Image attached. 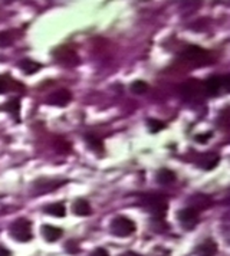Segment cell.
I'll return each mask as SVG.
<instances>
[{
    "label": "cell",
    "instance_id": "obj_1",
    "mask_svg": "<svg viewBox=\"0 0 230 256\" xmlns=\"http://www.w3.org/2000/svg\"><path fill=\"white\" fill-rule=\"evenodd\" d=\"M9 233L10 236L15 239V240H18V242H29L32 237H33V233H32V223H30V220H27V219H18V220H15L12 225H10V228H9Z\"/></svg>",
    "mask_w": 230,
    "mask_h": 256
},
{
    "label": "cell",
    "instance_id": "obj_2",
    "mask_svg": "<svg viewBox=\"0 0 230 256\" xmlns=\"http://www.w3.org/2000/svg\"><path fill=\"white\" fill-rule=\"evenodd\" d=\"M109 230L114 236L127 237V236H131L135 232V223L126 216H118L111 222Z\"/></svg>",
    "mask_w": 230,
    "mask_h": 256
},
{
    "label": "cell",
    "instance_id": "obj_3",
    "mask_svg": "<svg viewBox=\"0 0 230 256\" xmlns=\"http://www.w3.org/2000/svg\"><path fill=\"white\" fill-rule=\"evenodd\" d=\"M146 207L150 213L157 219H161L166 216L167 212V202L164 197L160 196H150L146 200Z\"/></svg>",
    "mask_w": 230,
    "mask_h": 256
},
{
    "label": "cell",
    "instance_id": "obj_4",
    "mask_svg": "<svg viewBox=\"0 0 230 256\" xmlns=\"http://www.w3.org/2000/svg\"><path fill=\"white\" fill-rule=\"evenodd\" d=\"M177 220L186 230H191L199 223V210H196L194 207L181 209L177 213Z\"/></svg>",
    "mask_w": 230,
    "mask_h": 256
},
{
    "label": "cell",
    "instance_id": "obj_5",
    "mask_svg": "<svg viewBox=\"0 0 230 256\" xmlns=\"http://www.w3.org/2000/svg\"><path fill=\"white\" fill-rule=\"evenodd\" d=\"M66 183V180H55V179H48V177H41L33 183V190L35 194H43V193L53 192L59 186Z\"/></svg>",
    "mask_w": 230,
    "mask_h": 256
},
{
    "label": "cell",
    "instance_id": "obj_6",
    "mask_svg": "<svg viewBox=\"0 0 230 256\" xmlns=\"http://www.w3.org/2000/svg\"><path fill=\"white\" fill-rule=\"evenodd\" d=\"M72 94L66 89H59L53 94H51L46 98V104L48 105H53V107H66L71 102Z\"/></svg>",
    "mask_w": 230,
    "mask_h": 256
},
{
    "label": "cell",
    "instance_id": "obj_7",
    "mask_svg": "<svg viewBox=\"0 0 230 256\" xmlns=\"http://www.w3.org/2000/svg\"><path fill=\"white\" fill-rule=\"evenodd\" d=\"M41 232H42L43 239L46 242H56L59 240L63 235V230L61 228H56V226H51V225H43L41 228Z\"/></svg>",
    "mask_w": 230,
    "mask_h": 256
},
{
    "label": "cell",
    "instance_id": "obj_8",
    "mask_svg": "<svg viewBox=\"0 0 230 256\" xmlns=\"http://www.w3.org/2000/svg\"><path fill=\"white\" fill-rule=\"evenodd\" d=\"M184 56L193 62H202L207 58V51L200 46H188L184 52Z\"/></svg>",
    "mask_w": 230,
    "mask_h": 256
},
{
    "label": "cell",
    "instance_id": "obj_9",
    "mask_svg": "<svg viewBox=\"0 0 230 256\" xmlns=\"http://www.w3.org/2000/svg\"><path fill=\"white\" fill-rule=\"evenodd\" d=\"M217 254V245L214 240L207 239L196 248V256H214Z\"/></svg>",
    "mask_w": 230,
    "mask_h": 256
},
{
    "label": "cell",
    "instance_id": "obj_10",
    "mask_svg": "<svg viewBox=\"0 0 230 256\" xmlns=\"http://www.w3.org/2000/svg\"><path fill=\"white\" fill-rule=\"evenodd\" d=\"M219 161H220V158H219V155L214 154V153H204V154L199 158V164H200V167L204 169V170H211V169H214V167L219 164Z\"/></svg>",
    "mask_w": 230,
    "mask_h": 256
},
{
    "label": "cell",
    "instance_id": "obj_11",
    "mask_svg": "<svg viewBox=\"0 0 230 256\" xmlns=\"http://www.w3.org/2000/svg\"><path fill=\"white\" fill-rule=\"evenodd\" d=\"M204 91H206V94H209L211 97L217 95L222 91V78L216 77V75L210 77L209 79L204 82Z\"/></svg>",
    "mask_w": 230,
    "mask_h": 256
},
{
    "label": "cell",
    "instance_id": "obj_12",
    "mask_svg": "<svg viewBox=\"0 0 230 256\" xmlns=\"http://www.w3.org/2000/svg\"><path fill=\"white\" fill-rule=\"evenodd\" d=\"M72 212L77 214V216H89V214L92 213V209H91V205L84 200V199H78V200H75L74 202V205H72Z\"/></svg>",
    "mask_w": 230,
    "mask_h": 256
},
{
    "label": "cell",
    "instance_id": "obj_13",
    "mask_svg": "<svg viewBox=\"0 0 230 256\" xmlns=\"http://www.w3.org/2000/svg\"><path fill=\"white\" fill-rule=\"evenodd\" d=\"M155 177H157V181L160 184H164L166 186V184H171L176 180V173L164 167V169H160V170L157 171Z\"/></svg>",
    "mask_w": 230,
    "mask_h": 256
},
{
    "label": "cell",
    "instance_id": "obj_14",
    "mask_svg": "<svg viewBox=\"0 0 230 256\" xmlns=\"http://www.w3.org/2000/svg\"><path fill=\"white\" fill-rule=\"evenodd\" d=\"M19 68L26 75H32V74L38 72L42 68V65L39 64V62L32 61V59H22L21 62H19Z\"/></svg>",
    "mask_w": 230,
    "mask_h": 256
},
{
    "label": "cell",
    "instance_id": "obj_15",
    "mask_svg": "<svg viewBox=\"0 0 230 256\" xmlns=\"http://www.w3.org/2000/svg\"><path fill=\"white\" fill-rule=\"evenodd\" d=\"M1 109H4V111H7L9 114H12L18 121H19V112H21V101L18 100V98H15V100H10V101H7Z\"/></svg>",
    "mask_w": 230,
    "mask_h": 256
},
{
    "label": "cell",
    "instance_id": "obj_16",
    "mask_svg": "<svg viewBox=\"0 0 230 256\" xmlns=\"http://www.w3.org/2000/svg\"><path fill=\"white\" fill-rule=\"evenodd\" d=\"M45 212L51 216H55V217H63L66 214V209H65V205L62 202H59V203H52V205L46 206Z\"/></svg>",
    "mask_w": 230,
    "mask_h": 256
},
{
    "label": "cell",
    "instance_id": "obj_17",
    "mask_svg": "<svg viewBox=\"0 0 230 256\" xmlns=\"http://www.w3.org/2000/svg\"><path fill=\"white\" fill-rule=\"evenodd\" d=\"M13 84H16L13 78H10L9 75H0V94H6L12 89H16L18 86Z\"/></svg>",
    "mask_w": 230,
    "mask_h": 256
},
{
    "label": "cell",
    "instance_id": "obj_18",
    "mask_svg": "<svg viewBox=\"0 0 230 256\" xmlns=\"http://www.w3.org/2000/svg\"><path fill=\"white\" fill-rule=\"evenodd\" d=\"M86 143H88L89 149H92L94 151L100 153V154L104 151V144H102V141L98 140L95 135H86Z\"/></svg>",
    "mask_w": 230,
    "mask_h": 256
},
{
    "label": "cell",
    "instance_id": "obj_19",
    "mask_svg": "<svg viewBox=\"0 0 230 256\" xmlns=\"http://www.w3.org/2000/svg\"><path fill=\"white\" fill-rule=\"evenodd\" d=\"M129 89H131V92L132 94H135V95H141V94H146L147 89H148V84L144 82V81H134L131 85H129Z\"/></svg>",
    "mask_w": 230,
    "mask_h": 256
},
{
    "label": "cell",
    "instance_id": "obj_20",
    "mask_svg": "<svg viewBox=\"0 0 230 256\" xmlns=\"http://www.w3.org/2000/svg\"><path fill=\"white\" fill-rule=\"evenodd\" d=\"M147 127H148V129H150L153 134H155V132H158V131L164 129V128H166V124H164L163 121H160V120H155V118H148V120H147Z\"/></svg>",
    "mask_w": 230,
    "mask_h": 256
},
{
    "label": "cell",
    "instance_id": "obj_21",
    "mask_svg": "<svg viewBox=\"0 0 230 256\" xmlns=\"http://www.w3.org/2000/svg\"><path fill=\"white\" fill-rule=\"evenodd\" d=\"M12 42H13V38H12L10 32H0V46L1 48L12 45Z\"/></svg>",
    "mask_w": 230,
    "mask_h": 256
},
{
    "label": "cell",
    "instance_id": "obj_22",
    "mask_svg": "<svg viewBox=\"0 0 230 256\" xmlns=\"http://www.w3.org/2000/svg\"><path fill=\"white\" fill-rule=\"evenodd\" d=\"M66 251H68V252H71V254H77V252L79 251L78 243H77V242H74V240L68 242V243H66Z\"/></svg>",
    "mask_w": 230,
    "mask_h": 256
},
{
    "label": "cell",
    "instance_id": "obj_23",
    "mask_svg": "<svg viewBox=\"0 0 230 256\" xmlns=\"http://www.w3.org/2000/svg\"><path fill=\"white\" fill-rule=\"evenodd\" d=\"M222 89L225 92H229L230 91V75H225L222 78Z\"/></svg>",
    "mask_w": 230,
    "mask_h": 256
},
{
    "label": "cell",
    "instance_id": "obj_24",
    "mask_svg": "<svg viewBox=\"0 0 230 256\" xmlns=\"http://www.w3.org/2000/svg\"><path fill=\"white\" fill-rule=\"evenodd\" d=\"M210 137H211V132H209V134H197L196 135V141H199L200 144H204V143H207V140H209Z\"/></svg>",
    "mask_w": 230,
    "mask_h": 256
},
{
    "label": "cell",
    "instance_id": "obj_25",
    "mask_svg": "<svg viewBox=\"0 0 230 256\" xmlns=\"http://www.w3.org/2000/svg\"><path fill=\"white\" fill-rule=\"evenodd\" d=\"M91 256H109V254H108V251L104 249V248H97V249L91 254Z\"/></svg>",
    "mask_w": 230,
    "mask_h": 256
},
{
    "label": "cell",
    "instance_id": "obj_26",
    "mask_svg": "<svg viewBox=\"0 0 230 256\" xmlns=\"http://www.w3.org/2000/svg\"><path fill=\"white\" fill-rule=\"evenodd\" d=\"M0 256H12V252L6 249L4 246H0Z\"/></svg>",
    "mask_w": 230,
    "mask_h": 256
},
{
    "label": "cell",
    "instance_id": "obj_27",
    "mask_svg": "<svg viewBox=\"0 0 230 256\" xmlns=\"http://www.w3.org/2000/svg\"><path fill=\"white\" fill-rule=\"evenodd\" d=\"M120 256H143V255H140V254H135V252H131V251H128V252H124V254H121Z\"/></svg>",
    "mask_w": 230,
    "mask_h": 256
}]
</instances>
